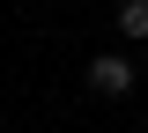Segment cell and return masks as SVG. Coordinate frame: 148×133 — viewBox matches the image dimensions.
<instances>
[{
	"label": "cell",
	"instance_id": "cell-2",
	"mask_svg": "<svg viewBox=\"0 0 148 133\" xmlns=\"http://www.w3.org/2000/svg\"><path fill=\"white\" fill-rule=\"evenodd\" d=\"M119 37H148V0H119Z\"/></svg>",
	"mask_w": 148,
	"mask_h": 133
},
{
	"label": "cell",
	"instance_id": "cell-1",
	"mask_svg": "<svg viewBox=\"0 0 148 133\" xmlns=\"http://www.w3.org/2000/svg\"><path fill=\"white\" fill-rule=\"evenodd\" d=\"M133 81H141L133 59H119V52H96V59H89V89H96V96H126Z\"/></svg>",
	"mask_w": 148,
	"mask_h": 133
},
{
	"label": "cell",
	"instance_id": "cell-3",
	"mask_svg": "<svg viewBox=\"0 0 148 133\" xmlns=\"http://www.w3.org/2000/svg\"><path fill=\"white\" fill-rule=\"evenodd\" d=\"M141 74H148V67H141Z\"/></svg>",
	"mask_w": 148,
	"mask_h": 133
}]
</instances>
